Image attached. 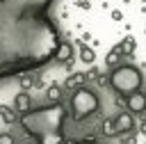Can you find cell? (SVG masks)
<instances>
[{
	"mask_svg": "<svg viewBox=\"0 0 146 144\" xmlns=\"http://www.w3.org/2000/svg\"><path fill=\"white\" fill-rule=\"evenodd\" d=\"M55 62H59V64H71V62H73V43H71V41H62V43L57 46Z\"/></svg>",
	"mask_w": 146,
	"mask_h": 144,
	"instance_id": "cell-7",
	"label": "cell"
},
{
	"mask_svg": "<svg viewBox=\"0 0 146 144\" xmlns=\"http://www.w3.org/2000/svg\"><path fill=\"white\" fill-rule=\"evenodd\" d=\"M98 107H100L98 96L89 87H80L71 94V117H73V121H84L87 117L96 114Z\"/></svg>",
	"mask_w": 146,
	"mask_h": 144,
	"instance_id": "cell-4",
	"label": "cell"
},
{
	"mask_svg": "<svg viewBox=\"0 0 146 144\" xmlns=\"http://www.w3.org/2000/svg\"><path fill=\"white\" fill-rule=\"evenodd\" d=\"M114 126H116V133L119 135H128L135 130V119H132V112H121L116 119H114Z\"/></svg>",
	"mask_w": 146,
	"mask_h": 144,
	"instance_id": "cell-6",
	"label": "cell"
},
{
	"mask_svg": "<svg viewBox=\"0 0 146 144\" xmlns=\"http://www.w3.org/2000/svg\"><path fill=\"white\" fill-rule=\"evenodd\" d=\"M123 53H121V48L119 46H114L110 53H107V57H105V62H107V66H119V57H121Z\"/></svg>",
	"mask_w": 146,
	"mask_h": 144,
	"instance_id": "cell-10",
	"label": "cell"
},
{
	"mask_svg": "<svg viewBox=\"0 0 146 144\" xmlns=\"http://www.w3.org/2000/svg\"><path fill=\"white\" fill-rule=\"evenodd\" d=\"M112 18H114V21H121V18H123V14H121L119 9H114V11H112Z\"/></svg>",
	"mask_w": 146,
	"mask_h": 144,
	"instance_id": "cell-20",
	"label": "cell"
},
{
	"mask_svg": "<svg viewBox=\"0 0 146 144\" xmlns=\"http://www.w3.org/2000/svg\"><path fill=\"white\" fill-rule=\"evenodd\" d=\"M125 105L132 114H144L146 112V94L144 91H135L130 96H125Z\"/></svg>",
	"mask_w": 146,
	"mask_h": 144,
	"instance_id": "cell-5",
	"label": "cell"
},
{
	"mask_svg": "<svg viewBox=\"0 0 146 144\" xmlns=\"http://www.w3.org/2000/svg\"><path fill=\"white\" fill-rule=\"evenodd\" d=\"M139 130H141V133H144V135H146V119H144V121H141V126H139Z\"/></svg>",
	"mask_w": 146,
	"mask_h": 144,
	"instance_id": "cell-21",
	"label": "cell"
},
{
	"mask_svg": "<svg viewBox=\"0 0 146 144\" xmlns=\"http://www.w3.org/2000/svg\"><path fill=\"white\" fill-rule=\"evenodd\" d=\"M141 85H144V75L132 64H119L110 73V87L114 91L123 94V96H130L135 91H141Z\"/></svg>",
	"mask_w": 146,
	"mask_h": 144,
	"instance_id": "cell-3",
	"label": "cell"
},
{
	"mask_svg": "<svg viewBox=\"0 0 146 144\" xmlns=\"http://www.w3.org/2000/svg\"><path fill=\"white\" fill-rule=\"evenodd\" d=\"M100 130H103L107 137H119L116 126H114V119H105V121H103V126H100Z\"/></svg>",
	"mask_w": 146,
	"mask_h": 144,
	"instance_id": "cell-12",
	"label": "cell"
},
{
	"mask_svg": "<svg viewBox=\"0 0 146 144\" xmlns=\"http://www.w3.org/2000/svg\"><path fill=\"white\" fill-rule=\"evenodd\" d=\"M14 110H16V112H21V114H25V112H30V110H32V98H30V94H27V91H21V94H16V96H14Z\"/></svg>",
	"mask_w": 146,
	"mask_h": 144,
	"instance_id": "cell-8",
	"label": "cell"
},
{
	"mask_svg": "<svg viewBox=\"0 0 146 144\" xmlns=\"http://www.w3.org/2000/svg\"><path fill=\"white\" fill-rule=\"evenodd\" d=\"M46 96H48L50 103H59V101H62V89H59L57 85H50V87L46 89Z\"/></svg>",
	"mask_w": 146,
	"mask_h": 144,
	"instance_id": "cell-11",
	"label": "cell"
},
{
	"mask_svg": "<svg viewBox=\"0 0 146 144\" xmlns=\"http://www.w3.org/2000/svg\"><path fill=\"white\" fill-rule=\"evenodd\" d=\"M18 80H21V87H23V91H25V89H30V87L34 85V78H32V75H27V73H23Z\"/></svg>",
	"mask_w": 146,
	"mask_h": 144,
	"instance_id": "cell-16",
	"label": "cell"
},
{
	"mask_svg": "<svg viewBox=\"0 0 146 144\" xmlns=\"http://www.w3.org/2000/svg\"><path fill=\"white\" fill-rule=\"evenodd\" d=\"M64 144H100L96 139H80V142H64Z\"/></svg>",
	"mask_w": 146,
	"mask_h": 144,
	"instance_id": "cell-19",
	"label": "cell"
},
{
	"mask_svg": "<svg viewBox=\"0 0 146 144\" xmlns=\"http://www.w3.org/2000/svg\"><path fill=\"white\" fill-rule=\"evenodd\" d=\"M80 59H82L84 64H94V59H96V53H94L89 46H82V50H80Z\"/></svg>",
	"mask_w": 146,
	"mask_h": 144,
	"instance_id": "cell-13",
	"label": "cell"
},
{
	"mask_svg": "<svg viewBox=\"0 0 146 144\" xmlns=\"http://www.w3.org/2000/svg\"><path fill=\"white\" fill-rule=\"evenodd\" d=\"M66 107L62 103H50L43 107H34L21 114V128L36 139V144H64V121Z\"/></svg>",
	"mask_w": 146,
	"mask_h": 144,
	"instance_id": "cell-2",
	"label": "cell"
},
{
	"mask_svg": "<svg viewBox=\"0 0 146 144\" xmlns=\"http://www.w3.org/2000/svg\"><path fill=\"white\" fill-rule=\"evenodd\" d=\"M0 144H14V137H11L9 133H2V135H0Z\"/></svg>",
	"mask_w": 146,
	"mask_h": 144,
	"instance_id": "cell-17",
	"label": "cell"
},
{
	"mask_svg": "<svg viewBox=\"0 0 146 144\" xmlns=\"http://www.w3.org/2000/svg\"><path fill=\"white\" fill-rule=\"evenodd\" d=\"M0 117H2L7 123H14V121H16V110H11V107H7V105H0Z\"/></svg>",
	"mask_w": 146,
	"mask_h": 144,
	"instance_id": "cell-14",
	"label": "cell"
},
{
	"mask_svg": "<svg viewBox=\"0 0 146 144\" xmlns=\"http://www.w3.org/2000/svg\"><path fill=\"white\" fill-rule=\"evenodd\" d=\"M121 144H135V135H132V133H128V137L123 135V139H121Z\"/></svg>",
	"mask_w": 146,
	"mask_h": 144,
	"instance_id": "cell-18",
	"label": "cell"
},
{
	"mask_svg": "<svg viewBox=\"0 0 146 144\" xmlns=\"http://www.w3.org/2000/svg\"><path fill=\"white\" fill-rule=\"evenodd\" d=\"M84 82V73H73V75H68L66 78V82H64V87H68V89H80V87H84L82 85Z\"/></svg>",
	"mask_w": 146,
	"mask_h": 144,
	"instance_id": "cell-9",
	"label": "cell"
},
{
	"mask_svg": "<svg viewBox=\"0 0 146 144\" xmlns=\"http://www.w3.org/2000/svg\"><path fill=\"white\" fill-rule=\"evenodd\" d=\"M52 0H0V80L41 69L62 43Z\"/></svg>",
	"mask_w": 146,
	"mask_h": 144,
	"instance_id": "cell-1",
	"label": "cell"
},
{
	"mask_svg": "<svg viewBox=\"0 0 146 144\" xmlns=\"http://www.w3.org/2000/svg\"><path fill=\"white\" fill-rule=\"evenodd\" d=\"M119 48H121V53L130 55V53L135 50V39H132V37H125V41H121V43H119Z\"/></svg>",
	"mask_w": 146,
	"mask_h": 144,
	"instance_id": "cell-15",
	"label": "cell"
}]
</instances>
